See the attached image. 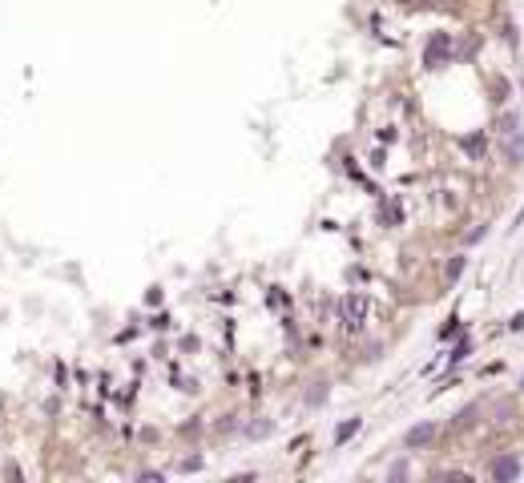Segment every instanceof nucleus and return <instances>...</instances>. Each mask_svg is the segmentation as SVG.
Here are the masks:
<instances>
[{"instance_id": "nucleus-1", "label": "nucleus", "mask_w": 524, "mask_h": 483, "mask_svg": "<svg viewBox=\"0 0 524 483\" xmlns=\"http://www.w3.org/2000/svg\"><path fill=\"white\" fill-rule=\"evenodd\" d=\"M339 319H343L347 330H359L367 322V299L363 294H347V299L339 302Z\"/></svg>"}, {"instance_id": "nucleus-2", "label": "nucleus", "mask_w": 524, "mask_h": 483, "mask_svg": "<svg viewBox=\"0 0 524 483\" xmlns=\"http://www.w3.org/2000/svg\"><path fill=\"white\" fill-rule=\"evenodd\" d=\"M504 141H508V161H524V133H521V121L516 117H508L504 121Z\"/></svg>"}, {"instance_id": "nucleus-3", "label": "nucleus", "mask_w": 524, "mask_h": 483, "mask_svg": "<svg viewBox=\"0 0 524 483\" xmlns=\"http://www.w3.org/2000/svg\"><path fill=\"white\" fill-rule=\"evenodd\" d=\"M492 475H496V480H516V475H521V460H516V455H500V460L492 463Z\"/></svg>"}, {"instance_id": "nucleus-4", "label": "nucleus", "mask_w": 524, "mask_h": 483, "mask_svg": "<svg viewBox=\"0 0 524 483\" xmlns=\"http://www.w3.org/2000/svg\"><path fill=\"white\" fill-rule=\"evenodd\" d=\"M436 439V423H420V427H411L404 435V443L407 447H424V443H431Z\"/></svg>"}, {"instance_id": "nucleus-5", "label": "nucleus", "mask_w": 524, "mask_h": 483, "mask_svg": "<svg viewBox=\"0 0 524 483\" xmlns=\"http://www.w3.org/2000/svg\"><path fill=\"white\" fill-rule=\"evenodd\" d=\"M448 48H452V41H448V32H440V37H436V41L428 45V65H431V69H436V65H440V61L448 57Z\"/></svg>"}, {"instance_id": "nucleus-6", "label": "nucleus", "mask_w": 524, "mask_h": 483, "mask_svg": "<svg viewBox=\"0 0 524 483\" xmlns=\"http://www.w3.org/2000/svg\"><path fill=\"white\" fill-rule=\"evenodd\" d=\"M355 431H359V419H347V423H343V427L335 431V443H347V439L355 435Z\"/></svg>"}, {"instance_id": "nucleus-7", "label": "nucleus", "mask_w": 524, "mask_h": 483, "mask_svg": "<svg viewBox=\"0 0 524 483\" xmlns=\"http://www.w3.org/2000/svg\"><path fill=\"white\" fill-rule=\"evenodd\" d=\"M464 149H468L472 158H480V153H484V138H480V133H472V138H464Z\"/></svg>"}, {"instance_id": "nucleus-8", "label": "nucleus", "mask_w": 524, "mask_h": 483, "mask_svg": "<svg viewBox=\"0 0 524 483\" xmlns=\"http://www.w3.org/2000/svg\"><path fill=\"white\" fill-rule=\"evenodd\" d=\"M246 431H250V435H254V439H266V435H270V431H274V423H250Z\"/></svg>"}, {"instance_id": "nucleus-9", "label": "nucleus", "mask_w": 524, "mask_h": 483, "mask_svg": "<svg viewBox=\"0 0 524 483\" xmlns=\"http://www.w3.org/2000/svg\"><path fill=\"white\" fill-rule=\"evenodd\" d=\"M460 270H464V258H452V262H448V278L456 282V278H460Z\"/></svg>"}, {"instance_id": "nucleus-10", "label": "nucleus", "mask_w": 524, "mask_h": 483, "mask_svg": "<svg viewBox=\"0 0 524 483\" xmlns=\"http://www.w3.org/2000/svg\"><path fill=\"white\" fill-rule=\"evenodd\" d=\"M468 350H472V343H460V346H456V354H452V363H460V359L468 354Z\"/></svg>"}, {"instance_id": "nucleus-11", "label": "nucleus", "mask_w": 524, "mask_h": 483, "mask_svg": "<svg viewBox=\"0 0 524 483\" xmlns=\"http://www.w3.org/2000/svg\"><path fill=\"white\" fill-rule=\"evenodd\" d=\"M521 387H524V379H521Z\"/></svg>"}]
</instances>
